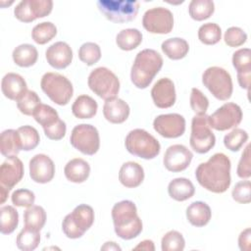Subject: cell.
Wrapping results in <instances>:
<instances>
[{
  "mask_svg": "<svg viewBox=\"0 0 251 251\" xmlns=\"http://www.w3.org/2000/svg\"><path fill=\"white\" fill-rule=\"evenodd\" d=\"M230 160L224 153H216L198 165L195 177L198 183L213 193H224L230 185Z\"/></svg>",
  "mask_w": 251,
  "mask_h": 251,
  "instance_id": "6da1fadb",
  "label": "cell"
},
{
  "mask_svg": "<svg viewBox=\"0 0 251 251\" xmlns=\"http://www.w3.org/2000/svg\"><path fill=\"white\" fill-rule=\"evenodd\" d=\"M112 219L116 234L125 240L138 236L143 228L142 221L137 215L135 204L130 200H123L112 208Z\"/></svg>",
  "mask_w": 251,
  "mask_h": 251,
  "instance_id": "7a4b0ae2",
  "label": "cell"
},
{
  "mask_svg": "<svg viewBox=\"0 0 251 251\" xmlns=\"http://www.w3.org/2000/svg\"><path fill=\"white\" fill-rule=\"evenodd\" d=\"M162 67L163 58L156 50L147 48L139 51L131 66V82L139 89L147 88Z\"/></svg>",
  "mask_w": 251,
  "mask_h": 251,
  "instance_id": "3957f363",
  "label": "cell"
},
{
  "mask_svg": "<svg viewBox=\"0 0 251 251\" xmlns=\"http://www.w3.org/2000/svg\"><path fill=\"white\" fill-rule=\"evenodd\" d=\"M125 146L131 155L145 160L154 159L161 151L159 141L142 128L130 130L126 136Z\"/></svg>",
  "mask_w": 251,
  "mask_h": 251,
  "instance_id": "277c9868",
  "label": "cell"
},
{
  "mask_svg": "<svg viewBox=\"0 0 251 251\" xmlns=\"http://www.w3.org/2000/svg\"><path fill=\"white\" fill-rule=\"evenodd\" d=\"M94 223V211L91 206L80 204L72 213L68 214L62 222L65 235L71 239L80 238Z\"/></svg>",
  "mask_w": 251,
  "mask_h": 251,
  "instance_id": "5b68a950",
  "label": "cell"
},
{
  "mask_svg": "<svg viewBox=\"0 0 251 251\" xmlns=\"http://www.w3.org/2000/svg\"><path fill=\"white\" fill-rule=\"evenodd\" d=\"M40 86L49 99L60 106L67 105L74 94L72 82L58 73L44 74L40 80Z\"/></svg>",
  "mask_w": 251,
  "mask_h": 251,
  "instance_id": "8992f818",
  "label": "cell"
},
{
  "mask_svg": "<svg viewBox=\"0 0 251 251\" xmlns=\"http://www.w3.org/2000/svg\"><path fill=\"white\" fill-rule=\"evenodd\" d=\"M202 83L218 100L226 101L231 97L233 90L231 76L221 67L213 66L206 69L202 75Z\"/></svg>",
  "mask_w": 251,
  "mask_h": 251,
  "instance_id": "52a82bcc",
  "label": "cell"
},
{
  "mask_svg": "<svg viewBox=\"0 0 251 251\" xmlns=\"http://www.w3.org/2000/svg\"><path fill=\"white\" fill-rule=\"evenodd\" d=\"M87 83L91 91L106 100L116 98L120 91V80L118 76L108 68L98 67L91 71Z\"/></svg>",
  "mask_w": 251,
  "mask_h": 251,
  "instance_id": "ba28073f",
  "label": "cell"
},
{
  "mask_svg": "<svg viewBox=\"0 0 251 251\" xmlns=\"http://www.w3.org/2000/svg\"><path fill=\"white\" fill-rule=\"evenodd\" d=\"M97 7L107 20L122 24L135 19L139 3L133 0H99Z\"/></svg>",
  "mask_w": 251,
  "mask_h": 251,
  "instance_id": "9c48e42d",
  "label": "cell"
},
{
  "mask_svg": "<svg viewBox=\"0 0 251 251\" xmlns=\"http://www.w3.org/2000/svg\"><path fill=\"white\" fill-rule=\"evenodd\" d=\"M189 143L191 148L198 154H205L215 146L216 137L211 130L206 114L195 115L192 118Z\"/></svg>",
  "mask_w": 251,
  "mask_h": 251,
  "instance_id": "30bf717a",
  "label": "cell"
},
{
  "mask_svg": "<svg viewBox=\"0 0 251 251\" xmlns=\"http://www.w3.org/2000/svg\"><path fill=\"white\" fill-rule=\"evenodd\" d=\"M32 116L36 123L42 126L47 138L60 139L66 133V123L59 118L57 111L51 106L40 103Z\"/></svg>",
  "mask_w": 251,
  "mask_h": 251,
  "instance_id": "8fae6325",
  "label": "cell"
},
{
  "mask_svg": "<svg viewBox=\"0 0 251 251\" xmlns=\"http://www.w3.org/2000/svg\"><path fill=\"white\" fill-rule=\"evenodd\" d=\"M72 146L84 155H94L100 147V137L97 128L89 124L75 126L71 133Z\"/></svg>",
  "mask_w": 251,
  "mask_h": 251,
  "instance_id": "7c38bea8",
  "label": "cell"
},
{
  "mask_svg": "<svg viewBox=\"0 0 251 251\" xmlns=\"http://www.w3.org/2000/svg\"><path fill=\"white\" fill-rule=\"evenodd\" d=\"M25 174L24 164L17 156L8 157L0 167V203L4 204L10 190L18 184Z\"/></svg>",
  "mask_w": 251,
  "mask_h": 251,
  "instance_id": "4fadbf2b",
  "label": "cell"
},
{
  "mask_svg": "<svg viewBox=\"0 0 251 251\" xmlns=\"http://www.w3.org/2000/svg\"><path fill=\"white\" fill-rule=\"evenodd\" d=\"M241 108L232 102L225 103L218 108L212 115L208 116V123L210 127L224 131L230 128H235L242 121Z\"/></svg>",
  "mask_w": 251,
  "mask_h": 251,
  "instance_id": "5bb4252c",
  "label": "cell"
},
{
  "mask_svg": "<svg viewBox=\"0 0 251 251\" xmlns=\"http://www.w3.org/2000/svg\"><path fill=\"white\" fill-rule=\"evenodd\" d=\"M142 25L150 33H170L174 27V15L164 7L151 8L144 13Z\"/></svg>",
  "mask_w": 251,
  "mask_h": 251,
  "instance_id": "9a60e30c",
  "label": "cell"
},
{
  "mask_svg": "<svg viewBox=\"0 0 251 251\" xmlns=\"http://www.w3.org/2000/svg\"><path fill=\"white\" fill-rule=\"evenodd\" d=\"M53 9L51 0H23L14 9L15 17L23 23H31L48 16Z\"/></svg>",
  "mask_w": 251,
  "mask_h": 251,
  "instance_id": "2e32d148",
  "label": "cell"
},
{
  "mask_svg": "<svg viewBox=\"0 0 251 251\" xmlns=\"http://www.w3.org/2000/svg\"><path fill=\"white\" fill-rule=\"evenodd\" d=\"M153 127L165 138H176L185 131V119L176 113L159 115L153 121Z\"/></svg>",
  "mask_w": 251,
  "mask_h": 251,
  "instance_id": "e0dca14e",
  "label": "cell"
},
{
  "mask_svg": "<svg viewBox=\"0 0 251 251\" xmlns=\"http://www.w3.org/2000/svg\"><path fill=\"white\" fill-rule=\"evenodd\" d=\"M192 152L182 144H174L167 148L163 163L165 168L173 173L184 171L191 163Z\"/></svg>",
  "mask_w": 251,
  "mask_h": 251,
  "instance_id": "ac0fdd59",
  "label": "cell"
},
{
  "mask_svg": "<svg viewBox=\"0 0 251 251\" xmlns=\"http://www.w3.org/2000/svg\"><path fill=\"white\" fill-rule=\"evenodd\" d=\"M55 175V165L45 154H36L29 161V176L37 183L51 181Z\"/></svg>",
  "mask_w": 251,
  "mask_h": 251,
  "instance_id": "d6986e66",
  "label": "cell"
},
{
  "mask_svg": "<svg viewBox=\"0 0 251 251\" xmlns=\"http://www.w3.org/2000/svg\"><path fill=\"white\" fill-rule=\"evenodd\" d=\"M151 97L154 105L161 109L172 107L176 99L175 84L172 79L162 77L155 82L151 89Z\"/></svg>",
  "mask_w": 251,
  "mask_h": 251,
  "instance_id": "ffe728a7",
  "label": "cell"
},
{
  "mask_svg": "<svg viewBox=\"0 0 251 251\" xmlns=\"http://www.w3.org/2000/svg\"><path fill=\"white\" fill-rule=\"evenodd\" d=\"M47 63L56 70H63L71 65L73 61V50L64 41H57L51 44L45 51Z\"/></svg>",
  "mask_w": 251,
  "mask_h": 251,
  "instance_id": "44dd1931",
  "label": "cell"
},
{
  "mask_svg": "<svg viewBox=\"0 0 251 251\" xmlns=\"http://www.w3.org/2000/svg\"><path fill=\"white\" fill-rule=\"evenodd\" d=\"M1 90L4 96L10 100L18 101L27 90L25 78L16 73L6 74L1 80Z\"/></svg>",
  "mask_w": 251,
  "mask_h": 251,
  "instance_id": "7402d4cb",
  "label": "cell"
},
{
  "mask_svg": "<svg viewBox=\"0 0 251 251\" xmlns=\"http://www.w3.org/2000/svg\"><path fill=\"white\" fill-rule=\"evenodd\" d=\"M128 104L121 98L106 100L103 106L104 118L112 124H123L129 116Z\"/></svg>",
  "mask_w": 251,
  "mask_h": 251,
  "instance_id": "603a6c76",
  "label": "cell"
},
{
  "mask_svg": "<svg viewBox=\"0 0 251 251\" xmlns=\"http://www.w3.org/2000/svg\"><path fill=\"white\" fill-rule=\"evenodd\" d=\"M144 179V170L136 162L128 161L122 165L119 172L120 182L127 187L134 188L139 186Z\"/></svg>",
  "mask_w": 251,
  "mask_h": 251,
  "instance_id": "cb8c5ba5",
  "label": "cell"
},
{
  "mask_svg": "<svg viewBox=\"0 0 251 251\" xmlns=\"http://www.w3.org/2000/svg\"><path fill=\"white\" fill-rule=\"evenodd\" d=\"M64 174L69 181L81 183L88 178L90 175V166L85 160L81 158H75L66 164Z\"/></svg>",
  "mask_w": 251,
  "mask_h": 251,
  "instance_id": "d4e9b609",
  "label": "cell"
},
{
  "mask_svg": "<svg viewBox=\"0 0 251 251\" xmlns=\"http://www.w3.org/2000/svg\"><path fill=\"white\" fill-rule=\"evenodd\" d=\"M211 217V208L205 202L195 201L186 208V219L192 226L196 227L206 226L210 222Z\"/></svg>",
  "mask_w": 251,
  "mask_h": 251,
  "instance_id": "484cf974",
  "label": "cell"
},
{
  "mask_svg": "<svg viewBox=\"0 0 251 251\" xmlns=\"http://www.w3.org/2000/svg\"><path fill=\"white\" fill-rule=\"evenodd\" d=\"M168 193L176 201H185L191 198L195 193V187L191 180L185 177H176L170 181Z\"/></svg>",
  "mask_w": 251,
  "mask_h": 251,
  "instance_id": "4316f807",
  "label": "cell"
},
{
  "mask_svg": "<svg viewBox=\"0 0 251 251\" xmlns=\"http://www.w3.org/2000/svg\"><path fill=\"white\" fill-rule=\"evenodd\" d=\"M97 110V102L86 94L77 96L72 105V113L77 119H91L96 115Z\"/></svg>",
  "mask_w": 251,
  "mask_h": 251,
  "instance_id": "83f0119b",
  "label": "cell"
},
{
  "mask_svg": "<svg viewBox=\"0 0 251 251\" xmlns=\"http://www.w3.org/2000/svg\"><path fill=\"white\" fill-rule=\"evenodd\" d=\"M163 53L171 60H180L184 58L188 51V42L180 37H172L163 41L161 45Z\"/></svg>",
  "mask_w": 251,
  "mask_h": 251,
  "instance_id": "f1b7e54d",
  "label": "cell"
},
{
  "mask_svg": "<svg viewBox=\"0 0 251 251\" xmlns=\"http://www.w3.org/2000/svg\"><path fill=\"white\" fill-rule=\"evenodd\" d=\"M13 61L16 65L22 68L33 66L38 58L37 49L28 43H24L17 46L12 53Z\"/></svg>",
  "mask_w": 251,
  "mask_h": 251,
  "instance_id": "f546056e",
  "label": "cell"
},
{
  "mask_svg": "<svg viewBox=\"0 0 251 251\" xmlns=\"http://www.w3.org/2000/svg\"><path fill=\"white\" fill-rule=\"evenodd\" d=\"M22 150L19 133L15 129H5L0 136V151L5 157L17 156Z\"/></svg>",
  "mask_w": 251,
  "mask_h": 251,
  "instance_id": "4dcf8cb0",
  "label": "cell"
},
{
  "mask_svg": "<svg viewBox=\"0 0 251 251\" xmlns=\"http://www.w3.org/2000/svg\"><path fill=\"white\" fill-rule=\"evenodd\" d=\"M142 42V33L137 28L122 29L116 36L118 47L124 51H131Z\"/></svg>",
  "mask_w": 251,
  "mask_h": 251,
  "instance_id": "1f68e13d",
  "label": "cell"
},
{
  "mask_svg": "<svg viewBox=\"0 0 251 251\" xmlns=\"http://www.w3.org/2000/svg\"><path fill=\"white\" fill-rule=\"evenodd\" d=\"M19 214L18 211L10 205L0 208V231L2 234L12 233L18 226Z\"/></svg>",
  "mask_w": 251,
  "mask_h": 251,
  "instance_id": "d6a6232c",
  "label": "cell"
},
{
  "mask_svg": "<svg viewBox=\"0 0 251 251\" xmlns=\"http://www.w3.org/2000/svg\"><path fill=\"white\" fill-rule=\"evenodd\" d=\"M40 242L39 230L25 226L18 234L16 243L17 247L23 251H32L37 248Z\"/></svg>",
  "mask_w": 251,
  "mask_h": 251,
  "instance_id": "836d02e7",
  "label": "cell"
},
{
  "mask_svg": "<svg viewBox=\"0 0 251 251\" xmlns=\"http://www.w3.org/2000/svg\"><path fill=\"white\" fill-rule=\"evenodd\" d=\"M24 222L25 226L40 231L46 223V212L41 206L32 205L25 211Z\"/></svg>",
  "mask_w": 251,
  "mask_h": 251,
  "instance_id": "e575fe53",
  "label": "cell"
},
{
  "mask_svg": "<svg viewBox=\"0 0 251 251\" xmlns=\"http://www.w3.org/2000/svg\"><path fill=\"white\" fill-rule=\"evenodd\" d=\"M215 11V4L211 0H192L189 3L188 13L195 21H204L210 18Z\"/></svg>",
  "mask_w": 251,
  "mask_h": 251,
  "instance_id": "d590c367",
  "label": "cell"
},
{
  "mask_svg": "<svg viewBox=\"0 0 251 251\" xmlns=\"http://www.w3.org/2000/svg\"><path fill=\"white\" fill-rule=\"evenodd\" d=\"M57 34V27L51 22H42L34 25L31 31V37L37 44L43 45L52 40Z\"/></svg>",
  "mask_w": 251,
  "mask_h": 251,
  "instance_id": "8d00e7d4",
  "label": "cell"
},
{
  "mask_svg": "<svg viewBox=\"0 0 251 251\" xmlns=\"http://www.w3.org/2000/svg\"><path fill=\"white\" fill-rule=\"evenodd\" d=\"M21 141V147L24 151L33 150L39 144L40 137L37 129L31 126H23L17 129Z\"/></svg>",
  "mask_w": 251,
  "mask_h": 251,
  "instance_id": "74e56055",
  "label": "cell"
},
{
  "mask_svg": "<svg viewBox=\"0 0 251 251\" xmlns=\"http://www.w3.org/2000/svg\"><path fill=\"white\" fill-rule=\"evenodd\" d=\"M198 38L206 45L217 44L222 38V29L215 23H206L199 27Z\"/></svg>",
  "mask_w": 251,
  "mask_h": 251,
  "instance_id": "f35d334b",
  "label": "cell"
},
{
  "mask_svg": "<svg viewBox=\"0 0 251 251\" xmlns=\"http://www.w3.org/2000/svg\"><path fill=\"white\" fill-rule=\"evenodd\" d=\"M17 102L19 111L25 116H32L36 107L40 104V98L33 90H26Z\"/></svg>",
  "mask_w": 251,
  "mask_h": 251,
  "instance_id": "ab89813d",
  "label": "cell"
},
{
  "mask_svg": "<svg viewBox=\"0 0 251 251\" xmlns=\"http://www.w3.org/2000/svg\"><path fill=\"white\" fill-rule=\"evenodd\" d=\"M248 137L249 136L246 130L235 127L230 132L225 135L224 144L226 149L232 152H237L246 143V141L248 140Z\"/></svg>",
  "mask_w": 251,
  "mask_h": 251,
  "instance_id": "60d3db41",
  "label": "cell"
},
{
  "mask_svg": "<svg viewBox=\"0 0 251 251\" xmlns=\"http://www.w3.org/2000/svg\"><path fill=\"white\" fill-rule=\"evenodd\" d=\"M79 60L87 66L96 64L101 58V49L94 42H85L78 49Z\"/></svg>",
  "mask_w": 251,
  "mask_h": 251,
  "instance_id": "b9f144b4",
  "label": "cell"
},
{
  "mask_svg": "<svg viewBox=\"0 0 251 251\" xmlns=\"http://www.w3.org/2000/svg\"><path fill=\"white\" fill-rule=\"evenodd\" d=\"M185 247V240L177 230H170L164 234L161 240L163 251H182Z\"/></svg>",
  "mask_w": 251,
  "mask_h": 251,
  "instance_id": "7bdbcfd3",
  "label": "cell"
},
{
  "mask_svg": "<svg viewBox=\"0 0 251 251\" xmlns=\"http://www.w3.org/2000/svg\"><path fill=\"white\" fill-rule=\"evenodd\" d=\"M232 65L237 73L251 71V50L249 48L236 50L232 55Z\"/></svg>",
  "mask_w": 251,
  "mask_h": 251,
  "instance_id": "ee69618b",
  "label": "cell"
},
{
  "mask_svg": "<svg viewBox=\"0 0 251 251\" xmlns=\"http://www.w3.org/2000/svg\"><path fill=\"white\" fill-rule=\"evenodd\" d=\"M189 101H190V107L196 115L206 114L209 107V100L202 93L201 90H199L196 87H193L191 89Z\"/></svg>",
  "mask_w": 251,
  "mask_h": 251,
  "instance_id": "f6af8a7d",
  "label": "cell"
},
{
  "mask_svg": "<svg viewBox=\"0 0 251 251\" xmlns=\"http://www.w3.org/2000/svg\"><path fill=\"white\" fill-rule=\"evenodd\" d=\"M224 40L229 47H239L246 42L247 34L238 26H230L226 30Z\"/></svg>",
  "mask_w": 251,
  "mask_h": 251,
  "instance_id": "bcb514c9",
  "label": "cell"
},
{
  "mask_svg": "<svg viewBox=\"0 0 251 251\" xmlns=\"http://www.w3.org/2000/svg\"><path fill=\"white\" fill-rule=\"evenodd\" d=\"M231 196L234 201L247 204L251 201V183L250 180H241L235 183L232 191Z\"/></svg>",
  "mask_w": 251,
  "mask_h": 251,
  "instance_id": "7dc6e473",
  "label": "cell"
},
{
  "mask_svg": "<svg viewBox=\"0 0 251 251\" xmlns=\"http://www.w3.org/2000/svg\"><path fill=\"white\" fill-rule=\"evenodd\" d=\"M12 203L18 207H25L28 208L34 204L35 195L29 189H17L11 195Z\"/></svg>",
  "mask_w": 251,
  "mask_h": 251,
  "instance_id": "c3c4849f",
  "label": "cell"
},
{
  "mask_svg": "<svg viewBox=\"0 0 251 251\" xmlns=\"http://www.w3.org/2000/svg\"><path fill=\"white\" fill-rule=\"evenodd\" d=\"M237 176L240 178H249L251 176V165H250V144H247L244 151L241 154L238 162Z\"/></svg>",
  "mask_w": 251,
  "mask_h": 251,
  "instance_id": "681fc988",
  "label": "cell"
},
{
  "mask_svg": "<svg viewBox=\"0 0 251 251\" xmlns=\"http://www.w3.org/2000/svg\"><path fill=\"white\" fill-rule=\"evenodd\" d=\"M238 246L241 251H250L251 248V229L249 227L242 230L238 236Z\"/></svg>",
  "mask_w": 251,
  "mask_h": 251,
  "instance_id": "f907efd6",
  "label": "cell"
},
{
  "mask_svg": "<svg viewBox=\"0 0 251 251\" xmlns=\"http://www.w3.org/2000/svg\"><path fill=\"white\" fill-rule=\"evenodd\" d=\"M250 78H251V71L244 73H237V80L241 88L247 89L249 91L250 86Z\"/></svg>",
  "mask_w": 251,
  "mask_h": 251,
  "instance_id": "816d5d0a",
  "label": "cell"
},
{
  "mask_svg": "<svg viewBox=\"0 0 251 251\" xmlns=\"http://www.w3.org/2000/svg\"><path fill=\"white\" fill-rule=\"evenodd\" d=\"M133 250H146V251H154L155 250V245L154 242L152 240L149 239H145L141 242H139L134 248Z\"/></svg>",
  "mask_w": 251,
  "mask_h": 251,
  "instance_id": "f5cc1de1",
  "label": "cell"
},
{
  "mask_svg": "<svg viewBox=\"0 0 251 251\" xmlns=\"http://www.w3.org/2000/svg\"><path fill=\"white\" fill-rule=\"evenodd\" d=\"M101 250H122V248L114 241H107L101 246Z\"/></svg>",
  "mask_w": 251,
  "mask_h": 251,
  "instance_id": "db71d44e",
  "label": "cell"
}]
</instances>
